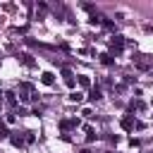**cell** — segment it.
<instances>
[{"instance_id":"obj_1","label":"cell","mask_w":153,"mask_h":153,"mask_svg":"<svg viewBox=\"0 0 153 153\" xmlns=\"http://www.w3.org/2000/svg\"><path fill=\"white\" fill-rule=\"evenodd\" d=\"M62 74H65V84H67V86H74V76H72V72H69V69H65Z\"/></svg>"},{"instance_id":"obj_2","label":"cell","mask_w":153,"mask_h":153,"mask_svg":"<svg viewBox=\"0 0 153 153\" xmlns=\"http://www.w3.org/2000/svg\"><path fill=\"white\" fill-rule=\"evenodd\" d=\"M41 81H43V84H53V74H50V72H45V74L41 76Z\"/></svg>"},{"instance_id":"obj_3","label":"cell","mask_w":153,"mask_h":153,"mask_svg":"<svg viewBox=\"0 0 153 153\" xmlns=\"http://www.w3.org/2000/svg\"><path fill=\"white\" fill-rule=\"evenodd\" d=\"M98 98H100V88H93L91 91V100H98Z\"/></svg>"},{"instance_id":"obj_4","label":"cell","mask_w":153,"mask_h":153,"mask_svg":"<svg viewBox=\"0 0 153 153\" xmlns=\"http://www.w3.org/2000/svg\"><path fill=\"white\" fill-rule=\"evenodd\" d=\"M122 127H124V129H131V127H134V124H131V120H129V117H127V120H122Z\"/></svg>"},{"instance_id":"obj_5","label":"cell","mask_w":153,"mask_h":153,"mask_svg":"<svg viewBox=\"0 0 153 153\" xmlns=\"http://www.w3.org/2000/svg\"><path fill=\"white\" fill-rule=\"evenodd\" d=\"M69 98H72V100H74V103H79V100H81V93H79V91H76V93H72V96H69Z\"/></svg>"},{"instance_id":"obj_6","label":"cell","mask_w":153,"mask_h":153,"mask_svg":"<svg viewBox=\"0 0 153 153\" xmlns=\"http://www.w3.org/2000/svg\"><path fill=\"white\" fill-rule=\"evenodd\" d=\"M79 81H81V86H88L91 81H88V76H79Z\"/></svg>"}]
</instances>
